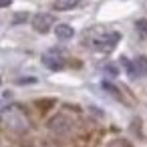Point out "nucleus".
I'll list each match as a JSON object with an SVG mask.
<instances>
[{
  "instance_id": "f8f14e48",
  "label": "nucleus",
  "mask_w": 147,
  "mask_h": 147,
  "mask_svg": "<svg viewBox=\"0 0 147 147\" xmlns=\"http://www.w3.org/2000/svg\"><path fill=\"white\" fill-rule=\"evenodd\" d=\"M22 20H26V14H20V16L14 18V22H22Z\"/></svg>"
},
{
  "instance_id": "6e6552de",
  "label": "nucleus",
  "mask_w": 147,
  "mask_h": 147,
  "mask_svg": "<svg viewBox=\"0 0 147 147\" xmlns=\"http://www.w3.org/2000/svg\"><path fill=\"white\" fill-rule=\"evenodd\" d=\"M81 4V0H55L53 2V8L59 10V12H65V10H73Z\"/></svg>"
},
{
  "instance_id": "f257e3e1",
  "label": "nucleus",
  "mask_w": 147,
  "mask_h": 147,
  "mask_svg": "<svg viewBox=\"0 0 147 147\" xmlns=\"http://www.w3.org/2000/svg\"><path fill=\"white\" fill-rule=\"evenodd\" d=\"M0 127L12 135H22L30 129V119L18 105H2L0 107Z\"/></svg>"
},
{
  "instance_id": "9b49d317",
  "label": "nucleus",
  "mask_w": 147,
  "mask_h": 147,
  "mask_svg": "<svg viewBox=\"0 0 147 147\" xmlns=\"http://www.w3.org/2000/svg\"><path fill=\"white\" fill-rule=\"evenodd\" d=\"M107 71H109V73H111V75H113V77H115V75H117V67H111V65H109V67H107Z\"/></svg>"
},
{
  "instance_id": "7ed1b4c3",
  "label": "nucleus",
  "mask_w": 147,
  "mask_h": 147,
  "mask_svg": "<svg viewBox=\"0 0 147 147\" xmlns=\"http://www.w3.org/2000/svg\"><path fill=\"white\" fill-rule=\"evenodd\" d=\"M55 26V16L49 14V12H38L32 16V28L40 34H47L51 28Z\"/></svg>"
},
{
  "instance_id": "20e7f679",
  "label": "nucleus",
  "mask_w": 147,
  "mask_h": 147,
  "mask_svg": "<svg viewBox=\"0 0 147 147\" xmlns=\"http://www.w3.org/2000/svg\"><path fill=\"white\" fill-rule=\"evenodd\" d=\"M49 129L53 131V133H57V135H65V133H69L71 129H73V121L67 117V115H57V117H53L51 121H49Z\"/></svg>"
},
{
  "instance_id": "0eeeda50",
  "label": "nucleus",
  "mask_w": 147,
  "mask_h": 147,
  "mask_svg": "<svg viewBox=\"0 0 147 147\" xmlns=\"http://www.w3.org/2000/svg\"><path fill=\"white\" fill-rule=\"evenodd\" d=\"M55 34H57V38H61V40H69V38L75 36V30H73L71 24H57V26H55Z\"/></svg>"
},
{
  "instance_id": "39448f33",
  "label": "nucleus",
  "mask_w": 147,
  "mask_h": 147,
  "mask_svg": "<svg viewBox=\"0 0 147 147\" xmlns=\"http://www.w3.org/2000/svg\"><path fill=\"white\" fill-rule=\"evenodd\" d=\"M125 67H127V73H129L131 79L145 77V75H147V57H137V59L131 61V63L125 61Z\"/></svg>"
},
{
  "instance_id": "9d476101",
  "label": "nucleus",
  "mask_w": 147,
  "mask_h": 147,
  "mask_svg": "<svg viewBox=\"0 0 147 147\" xmlns=\"http://www.w3.org/2000/svg\"><path fill=\"white\" fill-rule=\"evenodd\" d=\"M10 4H12V0H0V8H6Z\"/></svg>"
},
{
  "instance_id": "423d86ee",
  "label": "nucleus",
  "mask_w": 147,
  "mask_h": 147,
  "mask_svg": "<svg viewBox=\"0 0 147 147\" xmlns=\"http://www.w3.org/2000/svg\"><path fill=\"white\" fill-rule=\"evenodd\" d=\"M42 65L51 71H63L65 69V59L59 51H51V53L42 55Z\"/></svg>"
},
{
  "instance_id": "f03ea898",
  "label": "nucleus",
  "mask_w": 147,
  "mask_h": 147,
  "mask_svg": "<svg viewBox=\"0 0 147 147\" xmlns=\"http://www.w3.org/2000/svg\"><path fill=\"white\" fill-rule=\"evenodd\" d=\"M121 40V34L117 30H101L97 32L93 38H91V47L95 51H101V53H109L117 47V42Z\"/></svg>"
},
{
  "instance_id": "1a4fd4ad",
  "label": "nucleus",
  "mask_w": 147,
  "mask_h": 147,
  "mask_svg": "<svg viewBox=\"0 0 147 147\" xmlns=\"http://www.w3.org/2000/svg\"><path fill=\"white\" fill-rule=\"evenodd\" d=\"M137 28L147 36V20H139V22H137Z\"/></svg>"
}]
</instances>
